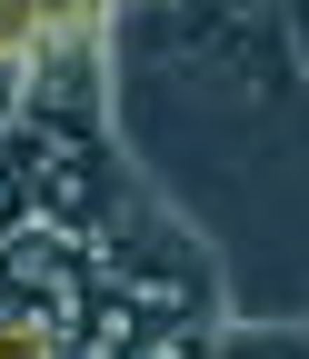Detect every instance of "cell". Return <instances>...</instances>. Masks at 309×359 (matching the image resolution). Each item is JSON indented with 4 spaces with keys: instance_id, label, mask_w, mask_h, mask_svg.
I'll use <instances>...</instances> for the list:
<instances>
[{
    "instance_id": "6da1fadb",
    "label": "cell",
    "mask_w": 309,
    "mask_h": 359,
    "mask_svg": "<svg viewBox=\"0 0 309 359\" xmlns=\"http://www.w3.org/2000/svg\"><path fill=\"white\" fill-rule=\"evenodd\" d=\"M0 359H70V330L40 309H0Z\"/></svg>"
},
{
    "instance_id": "7a4b0ae2",
    "label": "cell",
    "mask_w": 309,
    "mask_h": 359,
    "mask_svg": "<svg viewBox=\"0 0 309 359\" xmlns=\"http://www.w3.org/2000/svg\"><path fill=\"white\" fill-rule=\"evenodd\" d=\"M210 359H309V330H270V339H230Z\"/></svg>"
},
{
    "instance_id": "3957f363",
    "label": "cell",
    "mask_w": 309,
    "mask_h": 359,
    "mask_svg": "<svg viewBox=\"0 0 309 359\" xmlns=\"http://www.w3.org/2000/svg\"><path fill=\"white\" fill-rule=\"evenodd\" d=\"M11 230H20V210H11V190H0V240H11Z\"/></svg>"
}]
</instances>
